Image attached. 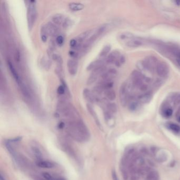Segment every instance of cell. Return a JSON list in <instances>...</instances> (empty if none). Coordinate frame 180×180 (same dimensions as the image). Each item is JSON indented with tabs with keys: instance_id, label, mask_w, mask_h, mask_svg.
<instances>
[{
	"instance_id": "obj_1",
	"label": "cell",
	"mask_w": 180,
	"mask_h": 180,
	"mask_svg": "<svg viewBox=\"0 0 180 180\" xmlns=\"http://www.w3.org/2000/svg\"><path fill=\"white\" fill-rule=\"evenodd\" d=\"M70 134L74 138L79 141H84L88 137V132L86 126L81 121H79L75 124L72 123L69 125Z\"/></svg>"
},
{
	"instance_id": "obj_2",
	"label": "cell",
	"mask_w": 180,
	"mask_h": 180,
	"mask_svg": "<svg viewBox=\"0 0 180 180\" xmlns=\"http://www.w3.org/2000/svg\"><path fill=\"white\" fill-rule=\"evenodd\" d=\"M35 1H29L28 6L27 9V21L29 29L31 30L35 24L37 19V9L35 7Z\"/></svg>"
},
{
	"instance_id": "obj_3",
	"label": "cell",
	"mask_w": 180,
	"mask_h": 180,
	"mask_svg": "<svg viewBox=\"0 0 180 180\" xmlns=\"http://www.w3.org/2000/svg\"><path fill=\"white\" fill-rule=\"evenodd\" d=\"M108 26V24H104L100 26L99 28L95 32L89 37V39H88L87 41L85 42V43L83 44L81 48L83 50L85 51V50H86L87 48L91 46V44H93V42L95 41L96 40L102 35L105 31L106 30Z\"/></svg>"
},
{
	"instance_id": "obj_4",
	"label": "cell",
	"mask_w": 180,
	"mask_h": 180,
	"mask_svg": "<svg viewBox=\"0 0 180 180\" xmlns=\"http://www.w3.org/2000/svg\"><path fill=\"white\" fill-rule=\"evenodd\" d=\"M119 99L122 106H126L128 99V88L126 83H123L120 87Z\"/></svg>"
},
{
	"instance_id": "obj_5",
	"label": "cell",
	"mask_w": 180,
	"mask_h": 180,
	"mask_svg": "<svg viewBox=\"0 0 180 180\" xmlns=\"http://www.w3.org/2000/svg\"><path fill=\"white\" fill-rule=\"evenodd\" d=\"M156 72L158 76L164 78L169 74V67L164 62H160L156 66Z\"/></svg>"
},
{
	"instance_id": "obj_6",
	"label": "cell",
	"mask_w": 180,
	"mask_h": 180,
	"mask_svg": "<svg viewBox=\"0 0 180 180\" xmlns=\"http://www.w3.org/2000/svg\"><path fill=\"white\" fill-rule=\"evenodd\" d=\"M143 63L146 69L149 70H153L155 68L156 69V66L158 63L157 59L153 56H147Z\"/></svg>"
},
{
	"instance_id": "obj_7",
	"label": "cell",
	"mask_w": 180,
	"mask_h": 180,
	"mask_svg": "<svg viewBox=\"0 0 180 180\" xmlns=\"http://www.w3.org/2000/svg\"><path fill=\"white\" fill-rule=\"evenodd\" d=\"M68 72L72 76H75L78 71V62L74 59H70L67 61Z\"/></svg>"
},
{
	"instance_id": "obj_8",
	"label": "cell",
	"mask_w": 180,
	"mask_h": 180,
	"mask_svg": "<svg viewBox=\"0 0 180 180\" xmlns=\"http://www.w3.org/2000/svg\"><path fill=\"white\" fill-rule=\"evenodd\" d=\"M91 33H92V30L86 31L85 32L81 33L76 38V40H77V43H78L77 49H80L82 48V46H83L82 44H83V42L85 40L87 39L90 35H91Z\"/></svg>"
},
{
	"instance_id": "obj_9",
	"label": "cell",
	"mask_w": 180,
	"mask_h": 180,
	"mask_svg": "<svg viewBox=\"0 0 180 180\" xmlns=\"http://www.w3.org/2000/svg\"><path fill=\"white\" fill-rule=\"evenodd\" d=\"M46 28L48 35L54 37L58 34L59 29L58 27L51 22H49L46 24Z\"/></svg>"
},
{
	"instance_id": "obj_10",
	"label": "cell",
	"mask_w": 180,
	"mask_h": 180,
	"mask_svg": "<svg viewBox=\"0 0 180 180\" xmlns=\"http://www.w3.org/2000/svg\"><path fill=\"white\" fill-rule=\"evenodd\" d=\"M8 67H9V70L11 72L12 75L13 76V77L14 78L17 84V85H19L20 83L22 82V81H21V78L20 77L19 75L17 73V70L15 69V67H14L12 63H11V61H8Z\"/></svg>"
},
{
	"instance_id": "obj_11",
	"label": "cell",
	"mask_w": 180,
	"mask_h": 180,
	"mask_svg": "<svg viewBox=\"0 0 180 180\" xmlns=\"http://www.w3.org/2000/svg\"><path fill=\"white\" fill-rule=\"evenodd\" d=\"M83 96L86 99L90 102H97L98 99L97 97L93 95L89 89L85 88L83 90Z\"/></svg>"
},
{
	"instance_id": "obj_12",
	"label": "cell",
	"mask_w": 180,
	"mask_h": 180,
	"mask_svg": "<svg viewBox=\"0 0 180 180\" xmlns=\"http://www.w3.org/2000/svg\"><path fill=\"white\" fill-rule=\"evenodd\" d=\"M144 44V42L143 41H142L141 39H136V38H133L126 42V45L128 46V47H131V48L139 47L143 46Z\"/></svg>"
},
{
	"instance_id": "obj_13",
	"label": "cell",
	"mask_w": 180,
	"mask_h": 180,
	"mask_svg": "<svg viewBox=\"0 0 180 180\" xmlns=\"http://www.w3.org/2000/svg\"><path fill=\"white\" fill-rule=\"evenodd\" d=\"M104 63L102 59H98V60L97 59L95 61L91 62V63L87 66V70L88 71H90V70L93 71L98 68L101 67L103 66H104Z\"/></svg>"
},
{
	"instance_id": "obj_14",
	"label": "cell",
	"mask_w": 180,
	"mask_h": 180,
	"mask_svg": "<svg viewBox=\"0 0 180 180\" xmlns=\"http://www.w3.org/2000/svg\"><path fill=\"white\" fill-rule=\"evenodd\" d=\"M121 56V54L119 51H113V52H111L109 54L108 56H107V63H115V62L118 59L119 56Z\"/></svg>"
},
{
	"instance_id": "obj_15",
	"label": "cell",
	"mask_w": 180,
	"mask_h": 180,
	"mask_svg": "<svg viewBox=\"0 0 180 180\" xmlns=\"http://www.w3.org/2000/svg\"><path fill=\"white\" fill-rule=\"evenodd\" d=\"M152 98H153V95L151 93H146L139 96V101L143 104H148L151 101Z\"/></svg>"
},
{
	"instance_id": "obj_16",
	"label": "cell",
	"mask_w": 180,
	"mask_h": 180,
	"mask_svg": "<svg viewBox=\"0 0 180 180\" xmlns=\"http://www.w3.org/2000/svg\"><path fill=\"white\" fill-rule=\"evenodd\" d=\"M65 19L66 18L63 15H62L61 14H56L52 17V21L53 22L54 24L59 26L61 24L63 25Z\"/></svg>"
},
{
	"instance_id": "obj_17",
	"label": "cell",
	"mask_w": 180,
	"mask_h": 180,
	"mask_svg": "<svg viewBox=\"0 0 180 180\" xmlns=\"http://www.w3.org/2000/svg\"><path fill=\"white\" fill-rule=\"evenodd\" d=\"M37 165L38 166L41 168H47V169H50L54 167V165L51 162L46 161H38L37 162Z\"/></svg>"
},
{
	"instance_id": "obj_18",
	"label": "cell",
	"mask_w": 180,
	"mask_h": 180,
	"mask_svg": "<svg viewBox=\"0 0 180 180\" xmlns=\"http://www.w3.org/2000/svg\"><path fill=\"white\" fill-rule=\"evenodd\" d=\"M68 6L71 10L74 11H81L84 8V5L80 3H70Z\"/></svg>"
},
{
	"instance_id": "obj_19",
	"label": "cell",
	"mask_w": 180,
	"mask_h": 180,
	"mask_svg": "<svg viewBox=\"0 0 180 180\" xmlns=\"http://www.w3.org/2000/svg\"><path fill=\"white\" fill-rule=\"evenodd\" d=\"M105 95L108 99L113 101L116 99V95L115 91L112 89H107L105 91Z\"/></svg>"
},
{
	"instance_id": "obj_20",
	"label": "cell",
	"mask_w": 180,
	"mask_h": 180,
	"mask_svg": "<svg viewBox=\"0 0 180 180\" xmlns=\"http://www.w3.org/2000/svg\"><path fill=\"white\" fill-rule=\"evenodd\" d=\"M18 86L20 88L21 90L22 91V94L25 97L27 98H29L30 97V94L29 91L28 89L27 88L26 86L24 85V83L22 81L20 84L19 85H18Z\"/></svg>"
},
{
	"instance_id": "obj_21",
	"label": "cell",
	"mask_w": 180,
	"mask_h": 180,
	"mask_svg": "<svg viewBox=\"0 0 180 180\" xmlns=\"http://www.w3.org/2000/svg\"><path fill=\"white\" fill-rule=\"evenodd\" d=\"M111 50V46L106 45V46H104L99 54L100 58H104L105 57H106L107 56V54H108L109 52H110Z\"/></svg>"
},
{
	"instance_id": "obj_22",
	"label": "cell",
	"mask_w": 180,
	"mask_h": 180,
	"mask_svg": "<svg viewBox=\"0 0 180 180\" xmlns=\"http://www.w3.org/2000/svg\"><path fill=\"white\" fill-rule=\"evenodd\" d=\"M133 38H134V35L130 33H122L121 35H119V39H121V40H123V41L127 40V42L129 41V40H130L131 39H133Z\"/></svg>"
},
{
	"instance_id": "obj_23",
	"label": "cell",
	"mask_w": 180,
	"mask_h": 180,
	"mask_svg": "<svg viewBox=\"0 0 180 180\" xmlns=\"http://www.w3.org/2000/svg\"><path fill=\"white\" fill-rule=\"evenodd\" d=\"M40 32H41V39L42 41L46 42L47 41L48 35V33L46 30V26H41Z\"/></svg>"
},
{
	"instance_id": "obj_24",
	"label": "cell",
	"mask_w": 180,
	"mask_h": 180,
	"mask_svg": "<svg viewBox=\"0 0 180 180\" xmlns=\"http://www.w3.org/2000/svg\"><path fill=\"white\" fill-rule=\"evenodd\" d=\"M167 128L174 132L178 133L180 132V126L174 123H169L167 125Z\"/></svg>"
},
{
	"instance_id": "obj_25",
	"label": "cell",
	"mask_w": 180,
	"mask_h": 180,
	"mask_svg": "<svg viewBox=\"0 0 180 180\" xmlns=\"http://www.w3.org/2000/svg\"><path fill=\"white\" fill-rule=\"evenodd\" d=\"M98 76L97 74L94 73L93 72H92L91 75H90L88 80L87 81V84L88 85H91L95 82L96 81L97 79Z\"/></svg>"
},
{
	"instance_id": "obj_26",
	"label": "cell",
	"mask_w": 180,
	"mask_h": 180,
	"mask_svg": "<svg viewBox=\"0 0 180 180\" xmlns=\"http://www.w3.org/2000/svg\"><path fill=\"white\" fill-rule=\"evenodd\" d=\"M87 108L88 109V111H89V113L91 114L93 117L94 118L96 122H97V124H99V120L98 119L97 116L96 115V113H95V111H94L93 108L91 106V105H90L89 104H87Z\"/></svg>"
},
{
	"instance_id": "obj_27",
	"label": "cell",
	"mask_w": 180,
	"mask_h": 180,
	"mask_svg": "<svg viewBox=\"0 0 180 180\" xmlns=\"http://www.w3.org/2000/svg\"><path fill=\"white\" fill-rule=\"evenodd\" d=\"M73 24H74V21L72 20L69 18H66L63 24V28L67 29L72 26Z\"/></svg>"
},
{
	"instance_id": "obj_28",
	"label": "cell",
	"mask_w": 180,
	"mask_h": 180,
	"mask_svg": "<svg viewBox=\"0 0 180 180\" xmlns=\"http://www.w3.org/2000/svg\"><path fill=\"white\" fill-rule=\"evenodd\" d=\"M107 109L109 113H114L116 112L117 111V106L114 103H109L107 105Z\"/></svg>"
},
{
	"instance_id": "obj_29",
	"label": "cell",
	"mask_w": 180,
	"mask_h": 180,
	"mask_svg": "<svg viewBox=\"0 0 180 180\" xmlns=\"http://www.w3.org/2000/svg\"><path fill=\"white\" fill-rule=\"evenodd\" d=\"M173 113V111L171 108L166 107L163 111V115L166 117H169L171 116Z\"/></svg>"
},
{
	"instance_id": "obj_30",
	"label": "cell",
	"mask_w": 180,
	"mask_h": 180,
	"mask_svg": "<svg viewBox=\"0 0 180 180\" xmlns=\"http://www.w3.org/2000/svg\"><path fill=\"white\" fill-rule=\"evenodd\" d=\"M125 60H125V57L123 55H121V56H119V58L117 60V61L115 62V65L117 67H120L123 64L125 63Z\"/></svg>"
},
{
	"instance_id": "obj_31",
	"label": "cell",
	"mask_w": 180,
	"mask_h": 180,
	"mask_svg": "<svg viewBox=\"0 0 180 180\" xmlns=\"http://www.w3.org/2000/svg\"><path fill=\"white\" fill-rule=\"evenodd\" d=\"M56 44H58L59 46H62L64 44V38L63 35H58L56 38Z\"/></svg>"
},
{
	"instance_id": "obj_32",
	"label": "cell",
	"mask_w": 180,
	"mask_h": 180,
	"mask_svg": "<svg viewBox=\"0 0 180 180\" xmlns=\"http://www.w3.org/2000/svg\"><path fill=\"white\" fill-rule=\"evenodd\" d=\"M70 46L72 48H74L75 49H77L78 48V43L76 39H72L70 40L69 43Z\"/></svg>"
},
{
	"instance_id": "obj_33",
	"label": "cell",
	"mask_w": 180,
	"mask_h": 180,
	"mask_svg": "<svg viewBox=\"0 0 180 180\" xmlns=\"http://www.w3.org/2000/svg\"><path fill=\"white\" fill-rule=\"evenodd\" d=\"M66 91V88L65 87V85H60L59 86L57 89V93L59 95H63Z\"/></svg>"
},
{
	"instance_id": "obj_34",
	"label": "cell",
	"mask_w": 180,
	"mask_h": 180,
	"mask_svg": "<svg viewBox=\"0 0 180 180\" xmlns=\"http://www.w3.org/2000/svg\"><path fill=\"white\" fill-rule=\"evenodd\" d=\"M139 107V103L137 102H133L130 105L129 108L131 111H135Z\"/></svg>"
},
{
	"instance_id": "obj_35",
	"label": "cell",
	"mask_w": 180,
	"mask_h": 180,
	"mask_svg": "<svg viewBox=\"0 0 180 180\" xmlns=\"http://www.w3.org/2000/svg\"><path fill=\"white\" fill-rule=\"evenodd\" d=\"M69 54L70 56H72V58L74 59L78 58L79 56V54L78 53V52L76 51H74V50L70 51Z\"/></svg>"
},
{
	"instance_id": "obj_36",
	"label": "cell",
	"mask_w": 180,
	"mask_h": 180,
	"mask_svg": "<svg viewBox=\"0 0 180 180\" xmlns=\"http://www.w3.org/2000/svg\"><path fill=\"white\" fill-rule=\"evenodd\" d=\"M173 100L175 104H178L180 103V93L176 94L173 97Z\"/></svg>"
},
{
	"instance_id": "obj_37",
	"label": "cell",
	"mask_w": 180,
	"mask_h": 180,
	"mask_svg": "<svg viewBox=\"0 0 180 180\" xmlns=\"http://www.w3.org/2000/svg\"><path fill=\"white\" fill-rule=\"evenodd\" d=\"M43 176L46 180H56L52 176L48 173H44L43 174Z\"/></svg>"
},
{
	"instance_id": "obj_38",
	"label": "cell",
	"mask_w": 180,
	"mask_h": 180,
	"mask_svg": "<svg viewBox=\"0 0 180 180\" xmlns=\"http://www.w3.org/2000/svg\"><path fill=\"white\" fill-rule=\"evenodd\" d=\"M15 60L17 62H19L20 61L21 59V55H20V52L18 50H16V52L15 53Z\"/></svg>"
},
{
	"instance_id": "obj_39",
	"label": "cell",
	"mask_w": 180,
	"mask_h": 180,
	"mask_svg": "<svg viewBox=\"0 0 180 180\" xmlns=\"http://www.w3.org/2000/svg\"><path fill=\"white\" fill-rule=\"evenodd\" d=\"M112 175H113V180H118V178H117V175L115 173V172H113V174H112Z\"/></svg>"
},
{
	"instance_id": "obj_40",
	"label": "cell",
	"mask_w": 180,
	"mask_h": 180,
	"mask_svg": "<svg viewBox=\"0 0 180 180\" xmlns=\"http://www.w3.org/2000/svg\"><path fill=\"white\" fill-rule=\"evenodd\" d=\"M174 2H175V3H176V5H180V1H176Z\"/></svg>"
},
{
	"instance_id": "obj_41",
	"label": "cell",
	"mask_w": 180,
	"mask_h": 180,
	"mask_svg": "<svg viewBox=\"0 0 180 180\" xmlns=\"http://www.w3.org/2000/svg\"><path fill=\"white\" fill-rule=\"evenodd\" d=\"M0 180H5V178L3 177L2 175H1V178H0Z\"/></svg>"
},
{
	"instance_id": "obj_42",
	"label": "cell",
	"mask_w": 180,
	"mask_h": 180,
	"mask_svg": "<svg viewBox=\"0 0 180 180\" xmlns=\"http://www.w3.org/2000/svg\"><path fill=\"white\" fill-rule=\"evenodd\" d=\"M177 62H178V65H179L180 67V59H178V60H177Z\"/></svg>"
},
{
	"instance_id": "obj_43",
	"label": "cell",
	"mask_w": 180,
	"mask_h": 180,
	"mask_svg": "<svg viewBox=\"0 0 180 180\" xmlns=\"http://www.w3.org/2000/svg\"><path fill=\"white\" fill-rule=\"evenodd\" d=\"M178 122H180V116L178 117Z\"/></svg>"
},
{
	"instance_id": "obj_44",
	"label": "cell",
	"mask_w": 180,
	"mask_h": 180,
	"mask_svg": "<svg viewBox=\"0 0 180 180\" xmlns=\"http://www.w3.org/2000/svg\"><path fill=\"white\" fill-rule=\"evenodd\" d=\"M178 57H179V58H180V53L178 54Z\"/></svg>"
},
{
	"instance_id": "obj_45",
	"label": "cell",
	"mask_w": 180,
	"mask_h": 180,
	"mask_svg": "<svg viewBox=\"0 0 180 180\" xmlns=\"http://www.w3.org/2000/svg\"></svg>"
}]
</instances>
